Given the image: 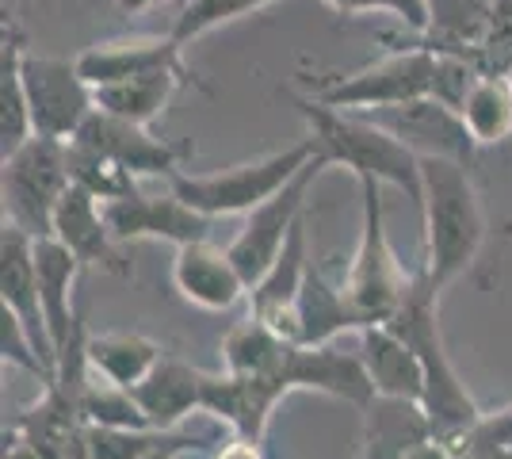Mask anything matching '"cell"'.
<instances>
[{"instance_id": "23", "label": "cell", "mask_w": 512, "mask_h": 459, "mask_svg": "<svg viewBox=\"0 0 512 459\" xmlns=\"http://www.w3.org/2000/svg\"><path fill=\"white\" fill-rule=\"evenodd\" d=\"M203 383L207 375L161 356L157 368H153L138 387H130L134 398L142 402V410L150 417L153 429H180L188 425L192 417L203 414Z\"/></svg>"}, {"instance_id": "41", "label": "cell", "mask_w": 512, "mask_h": 459, "mask_svg": "<svg viewBox=\"0 0 512 459\" xmlns=\"http://www.w3.org/2000/svg\"><path fill=\"white\" fill-rule=\"evenodd\" d=\"M509 81H512V73H509Z\"/></svg>"}, {"instance_id": "38", "label": "cell", "mask_w": 512, "mask_h": 459, "mask_svg": "<svg viewBox=\"0 0 512 459\" xmlns=\"http://www.w3.org/2000/svg\"><path fill=\"white\" fill-rule=\"evenodd\" d=\"M406 459H455V444L448 437H440V433H432L428 440H421Z\"/></svg>"}, {"instance_id": "18", "label": "cell", "mask_w": 512, "mask_h": 459, "mask_svg": "<svg viewBox=\"0 0 512 459\" xmlns=\"http://www.w3.org/2000/svg\"><path fill=\"white\" fill-rule=\"evenodd\" d=\"M279 398H287V394L279 391L276 383H268V379H245V375L234 372H218L207 375V383H203V414L222 421L230 429V437L264 440Z\"/></svg>"}, {"instance_id": "11", "label": "cell", "mask_w": 512, "mask_h": 459, "mask_svg": "<svg viewBox=\"0 0 512 459\" xmlns=\"http://www.w3.org/2000/svg\"><path fill=\"white\" fill-rule=\"evenodd\" d=\"M363 119L379 123L383 131H390L398 142H406L417 157H451V161H470L478 142L470 138L463 115L455 108H444L440 100L421 96L409 104H394V108H371L356 111Z\"/></svg>"}, {"instance_id": "6", "label": "cell", "mask_w": 512, "mask_h": 459, "mask_svg": "<svg viewBox=\"0 0 512 459\" xmlns=\"http://www.w3.org/2000/svg\"><path fill=\"white\" fill-rule=\"evenodd\" d=\"M69 176V142L58 138H27L20 150L4 153L0 161V196H4V222L27 230L31 238H46L54 230V211Z\"/></svg>"}, {"instance_id": "31", "label": "cell", "mask_w": 512, "mask_h": 459, "mask_svg": "<svg viewBox=\"0 0 512 459\" xmlns=\"http://www.w3.org/2000/svg\"><path fill=\"white\" fill-rule=\"evenodd\" d=\"M81 414L88 425H104V429H146L150 425V417L130 387L100 379L96 372L88 375V387L81 394Z\"/></svg>"}, {"instance_id": "10", "label": "cell", "mask_w": 512, "mask_h": 459, "mask_svg": "<svg viewBox=\"0 0 512 459\" xmlns=\"http://www.w3.org/2000/svg\"><path fill=\"white\" fill-rule=\"evenodd\" d=\"M73 142H81L88 150L111 157L119 169H127L130 176H165L180 173V165L192 157L188 142H165L153 138L146 123H130V119H115L107 111H92L85 119V127L77 131Z\"/></svg>"}, {"instance_id": "39", "label": "cell", "mask_w": 512, "mask_h": 459, "mask_svg": "<svg viewBox=\"0 0 512 459\" xmlns=\"http://www.w3.org/2000/svg\"><path fill=\"white\" fill-rule=\"evenodd\" d=\"M4 459H46V456L35 444H27L16 429H4Z\"/></svg>"}, {"instance_id": "16", "label": "cell", "mask_w": 512, "mask_h": 459, "mask_svg": "<svg viewBox=\"0 0 512 459\" xmlns=\"http://www.w3.org/2000/svg\"><path fill=\"white\" fill-rule=\"evenodd\" d=\"M50 234L62 241L81 264H96V268H107V272H127L123 257H119L123 241L115 238L111 226H107L104 199H96L81 184H69L65 196L58 199Z\"/></svg>"}, {"instance_id": "2", "label": "cell", "mask_w": 512, "mask_h": 459, "mask_svg": "<svg viewBox=\"0 0 512 459\" xmlns=\"http://www.w3.org/2000/svg\"><path fill=\"white\" fill-rule=\"evenodd\" d=\"M440 287L428 280L425 272H417L413 280H409V291L402 306L390 314V322L386 326L394 329L402 341H406L409 349L417 352V360H421V368H425V410L432 417V429L440 433V437H463L467 429L478 425V402L470 398L467 383L459 379L455 372V364H451L448 349H444V333H440Z\"/></svg>"}, {"instance_id": "3", "label": "cell", "mask_w": 512, "mask_h": 459, "mask_svg": "<svg viewBox=\"0 0 512 459\" xmlns=\"http://www.w3.org/2000/svg\"><path fill=\"white\" fill-rule=\"evenodd\" d=\"M295 108L302 111L310 138L329 165H344L352 169L356 180L371 176L379 184L398 188L406 199H413L421 207L425 199V176H421V157L409 150L406 142H398L390 131H383L379 123L363 119L356 111H337L318 104L314 96H295Z\"/></svg>"}, {"instance_id": "13", "label": "cell", "mask_w": 512, "mask_h": 459, "mask_svg": "<svg viewBox=\"0 0 512 459\" xmlns=\"http://www.w3.org/2000/svg\"><path fill=\"white\" fill-rule=\"evenodd\" d=\"M0 306L20 318L27 333L35 337L43 360L58 372V352H54V337H50L43 314V295H39L35 238L12 222H4V230H0Z\"/></svg>"}, {"instance_id": "14", "label": "cell", "mask_w": 512, "mask_h": 459, "mask_svg": "<svg viewBox=\"0 0 512 459\" xmlns=\"http://www.w3.org/2000/svg\"><path fill=\"white\" fill-rule=\"evenodd\" d=\"M77 69H81V77L92 88L115 85V81H127V77H138V73H153V69H176L188 85L207 92V85L184 62V46L176 43L172 35H165V39L161 35H134V39L100 43L77 58Z\"/></svg>"}, {"instance_id": "5", "label": "cell", "mask_w": 512, "mask_h": 459, "mask_svg": "<svg viewBox=\"0 0 512 459\" xmlns=\"http://www.w3.org/2000/svg\"><path fill=\"white\" fill-rule=\"evenodd\" d=\"M383 184L363 176L360 180V245L352 253V268L344 280V295L356 306L363 329L383 326L390 322V314L402 306L409 291V280L402 272V264L390 249L386 238V211H383Z\"/></svg>"}, {"instance_id": "15", "label": "cell", "mask_w": 512, "mask_h": 459, "mask_svg": "<svg viewBox=\"0 0 512 459\" xmlns=\"http://www.w3.org/2000/svg\"><path fill=\"white\" fill-rule=\"evenodd\" d=\"M172 284L199 310H234L241 299H249V284L237 272L230 249H218L214 241H192L176 249L172 261Z\"/></svg>"}, {"instance_id": "26", "label": "cell", "mask_w": 512, "mask_h": 459, "mask_svg": "<svg viewBox=\"0 0 512 459\" xmlns=\"http://www.w3.org/2000/svg\"><path fill=\"white\" fill-rule=\"evenodd\" d=\"M493 20V0H428V27L417 39L432 54H467L474 58L486 43Z\"/></svg>"}, {"instance_id": "40", "label": "cell", "mask_w": 512, "mask_h": 459, "mask_svg": "<svg viewBox=\"0 0 512 459\" xmlns=\"http://www.w3.org/2000/svg\"><path fill=\"white\" fill-rule=\"evenodd\" d=\"M153 4H165V0H119L123 12H142V8H153Z\"/></svg>"}, {"instance_id": "24", "label": "cell", "mask_w": 512, "mask_h": 459, "mask_svg": "<svg viewBox=\"0 0 512 459\" xmlns=\"http://www.w3.org/2000/svg\"><path fill=\"white\" fill-rule=\"evenodd\" d=\"M360 356L363 368L371 375L375 394H390V398H425V368L417 360V352L386 326L360 329Z\"/></svg>"}, {"instance_id": "19", "label": "cell", "mask_w": 512, "mask_h": 459, "mask_svg": "<svg viewBox=\"0 0 512 459\" xmlns=\"http://www.w3.org/2000/svg\"><path fill=\"white\" fill-rule=\"evenodd\" d=\"M35 268H39V295H43V314L50 337H54V352L62 356L73 349V341L85 337L81 314L73 306V287H77V272L85 264L77 261L54 234L35 238Z\"/></svg>"}, {"instance_id": "9", "label": "cell", "mask_w": 512, "mask_h": 459, "mask_svg": "<svg viewBox=\"0 0 512 459\" xmlns=\"http://www.w3.org/2000/svg\"><path fill=\"white\" fill-rule=\"evenodd\" d=\"M325 169H329V157L318 150L314 153V161H310V165H306L283 192H276L268 203H260V207L249 211V219H245V226L237 230V238L226 245L237 264V272L245 276V284L249 287L272 268V261L279 257V249H283L287 238H291V230L302 222L306 196H310L314 180H318Z\"/></svg>"}, {"instance_id": "21", "label": "cell", "mask_w": 512, "mask_h": 459, "mask_svg": "<svg viewBox=\"0 0 512 459\" xmlns=\"http://www.w3.org/2000/svg\"><path fill=\"white\" fill-rule=\"evenodd\" d=\"M12 429L46 459H88V421L58 387H46L43 398L12 421Z\"/></svg>"}, {"instance_id": "12", "label": "cell", "mask_w": 512, "mask_h": 459, "mask_svg": "<svg viewBox=\"0 0 512 459\" xmlns=\"http://www.w3.org/2000/svg\"><path fill=\"white\" fill-rule=\"evenodd\" d=\"M104 215L111 234L119 241L157 238V241H172L180 249V245H192V241H211L214 234L211 215L188 207L176 192H169V196L130 192L123 199H107Z\"/></svg>"}, {"instance_id": "32", "label": "cell", "mask_w": 512, "mask_h": 459, "mask_svg": "<svg viewBox=\"0 0 512 459\" xmlns=\"http://www.w3.org/2000/svg\"><path fill=\"white\" fill-rule=\"evenodd\" d=\"M69 176H73V184H81L88 188L96 199H123L130 192H138L134 188V176L127 169H119L111 157L104 153L88 150L81 142H69Z\"/></svg>"}, {"instance_id": "27", "label": "cell", "mask_w": 512, "mask_h": 459, "mask_svg": "<svg viewBox=\"0 0 512 459\" xmlns=\"http://www.w3.org/2000/svg\"><path fill=\"white\" fill-rule=\"evenodd\" d=\"M176 88H192L176 69H153V73H138L115 85H100L96 92V108L115 115V119H130V123H146L150 127L161 111L169 108Z\"/></svg>"}, {"instance_id": "25", "label": "cell", "mask_w": 512, "mask_h": 459, "mask_svg": "<svg viewBox=\"0 0 512 459\" xmlns=\"http://www.w3.org/2000/svg\"><path fill=\"white\" fill-rule=\"evenodd\" d=\"M348 329H363L356 306L348 303L344 287H333L318 268L306 272L295 303V341L299 345H333Z\"/></svg>"}, {"instance_id": "4", "label": "cell", "mask_w": 512, "mask_h": 459, "mask_svg": "<svg viewBox=\"0 0 512 459\" xmlns=\"http://www.w3.org/2000/svg\"><path fill=\"white\" fill-rule=\"evenodd\" d=\"M314 153H318L314 138H302L287 150L256 157V161H245V165H234V169H222V173H172L169 192H176L188 207L211 215V219L249 215L253 207H260L276 192H283L314 161Z\"/></svg>"}, {"instance_id": "35", "label": "cell", "mask_w": 512, "mask_h": 459, "mask_svg": "<svg viewBox=\"0 0 512 459\" xmlns=\"http://www.w3.org/2000/svg\"><path fill=\"white\" fill-rule=\"evenodd\" d=\"M478 77H482V69H478V62L467 58V54H436L428 96H432V100H440L444 108L463 111L470 88L478 85Z\"/></svg>"}, {"instance_id": "1", "label": "cell", "mask_w": 512, "mask_h": 459, "mask_svg": "<svg viewBox=\"0 0 512 459\" xmlns=\"http://www.w3.org/2000/svg\"><path fill=\"white\" fill-rule=\"evenodd\" d=\"M425 176V272L436 287H448L455 276H463L486 238L482 203L467 173V161L451 157H421Z\"/></svg>"}, {"instance_id": "33", "label": "cell", "mask_w": 512, "mask_h": 459, "mask_svg": "<svg viewBox=\"0 0 512 459\" xmlns=\"http://www.w3.org/2000/svg\"><path fill=\"white\" fill-rule=\"evenodd\" d=\"M264 4H272V0H184V8H180L169 35L180 46H188L199 35H207L214 27L237 20V16H249Z\"/></svg>"}, {"instance_id": "28", "label": "cell", "mask_w": 512, "mask_h": 459, "mask_svg": "<svg viewBox=\"0 0 512 459\" xmlns=\"http://www.w3.org/2000/svg\"><path fill=\"white\" fill-rule=\"evenodd\" d=\"M161 349L142 333H100L88 337V368L119 387H138L157 368Z\"/></svg>"}, {"instance_id": "37", "label": "cell", "mask_w": 512, "mask_h": 459, "mask_svg": "<svg viewBox=\"0 0 512 459\" xmlns=\"http://www.w3.org/2000/svg\"><path fill=\"white\" fill-rule=\"evenodd\" d=\"M211 459H268L260 440L249 437H226L222 444H214V456Z\"/></svg>"}, {"instance_id": "22", "label": "cell", "mask_w": 512, "mask_h": 459, "mask_svg": "<svg viewBox=\"0 0 512 459\" xmlns=\"http://www.w3.org/2000/svg\"><path fill=\"white\" fill-rule=\"evenodd\" d=\"M295 349L299 345L291 337H283L279 329H272L268 322L249 314V322L234 326L222 341V372L245 375V379H268L283 394H291L287 368H291Z\"/></svg>"}, {"instance_id": "20", "label": "cell", "mask_w": 512, "mask_h": 459, "mask_svg": "<svg viewBox=\"0 0 512 459\" xmlns=\"http://www.w3.org/2000/svg\"><path fill=\"white\" fill-rule=\"evenodd\" d=\"M436 433L425 402L375 394L363 406V452L360 459H406L421 440Z\"/></svg>"}, {"instance_id": "29", "label": "cell", "mask_w": 512, "mask_h": 459, "mask_svg": "<svg viewBox=\"0 0 512 459\" xmlns=\"http://www.w3.org/2000/svg\"><path fill=\"white\" fill-rule=\"evenodd\" d=\"M20 58H23L20 31L8 23L4 27V50H0V153L20 150L27 138H35L27 92H23Z\"/></svg>"}, {"instance_id": "30", "label": "cell", "mask_w": 512, "mask_h": 459, "mask_svg": "<svg viewBox=\"0 0 512 459\" xmlns=\"http://www.w3.org/2000/svg\"><path fill=\"white\" fill-rule=\"evenodd\" d=\"M463 123L478 146H497L512 134V81L482 73L463 104Z\"/></svg>"}, {"instance_id": "7", "label": "cell", "mask_w": 512, "mask_h": 459, "mask_svg": "<svg viewBox=\"0 0 512 459\" xmlns=\"http://www.w3.org/2000/svg\"><path fill=\"white\" fill-rule=\"evenodd\" d=\"M432 62L436 54L425 46H402L390 50L386 58L371 62L352 73H333V77H306L310 96L337 111H371V108H394L428 96L432 85Z\"/></svg>"}, {"instance_id": "8", "label": "cell", "mask_w": 512, "mask_h": 459, "mask_svg": "<svg viewBox=\"0 0 512 459\" xmlns=\"http://www.w3.org/2000/svg\"><path fill=\"white\" fill-rule=\"evenodd\" d=\"M20 73L23 92H27V108H31V131L39 138L73 142L77 131L85 127V119L96 111V92L81 77L77 62L23 50Z\"/></svg>"}, {"instance_id": "34", "label": "cell", "mask_w": 512, "mask_h": 459, "mask_svg": "<svg viewBox=\"0 0 512 459\" xmlns=\"http://www.w3.org/2000/svg\"><path fill=\"white\" fill-rule=\"evenodd\" d=\"M176 429H104L88 425V459H146L161 444H169Z\"/></svg>"}, {"instance_id": "17", "label": "cell", "mask_w": 512, "mask_h": 459, "mask_svg": "<svg viewBox=\"0 0 512 459\" xmlns=\"http://www.w3.org/2000/svg\"><path fill=\"white\" fill-rule=\"evenodd\" d=\"M287 387L291 391L329 394V398L352 402L360 410L375 398L360 349L344 352L337 345H299L291 356V368H287Z\"/></svg>"}, {"instance_id": "36", "label": "cell", "mask_w": 512, "mask_h": 459, "mask_svg": "<svg viewBox=\"0 0 512 459\" xmlns=\"http://www.w3.org/2000/svg\"><path fill=\"white\" fill-rule=\"evenodd\" d=\"M341 16H360V12H390L406 23L409 31L425 35L428 27V0H325Z\"/></svg>"}]
</instances>
